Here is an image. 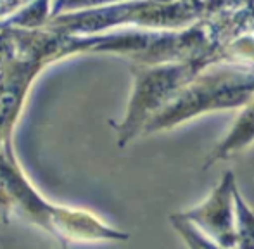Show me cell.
<instances>
[{
	"label": "cell",
	"mask_w": 254,
	"mask_h": 249,
	"mask_svg": "<svg viewBox=\"0 0 254 249\" xmlns=\"http://www.w3.org/2000/svg\"><path fill=\"white\" fill-rule=\"evenodd\" d=\"M235 194L237 192H235L234 179L228 173L227 177H223L216 190L199 208L185 213L184 220H190L197 227H201L223 249H237L239 229L235 223L234 202H232Z\"/></svg>",
	"instance_id": "cell-1"
},
{
	"label": "cell",
	"mask_w": 254,
	"mask_h": 249,
	"mask_svg": "<svg viewBox=\"0 0 254 249\" xmlns=\"http://www.w3.org/2000/svg\"><path fill=\"white\" fill-rule=\"evenodd\" d=\"M253 140H254V106L251 109H248V111L237 120L232 133L228 135L227 140L218 147L213 159L228 156L232 151H237V149L244 147V145H248L249 142H253Z\"/></svg>",
	"instance_id": "cell-2"
},
{
	"label": "cell",
	"mask_w": 254,
	"mask_h": 249,
	"mask_svg": "<svg viewBox=\"0 0 254 249\" xmlns=\"http://www.w3.org/2000/svg\"><path fill=\"white\" fill-rule=\"evenodd\" d=\"M190 246H192V244H190ZM192 249H202V248H201V244H197V248H194V246H192Z\"/></svg>",
	"instance_id": "cell-3"
}]
</instances>
